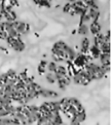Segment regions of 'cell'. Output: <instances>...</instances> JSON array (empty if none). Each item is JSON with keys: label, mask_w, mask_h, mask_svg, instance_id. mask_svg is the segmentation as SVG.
<instances>
[{"label": "cell", "mask_w": 111, "mask_h": 125, "mask_svg": "<svg viewBox=\"0 0 111 125\" xmlns=\"http://www.w3.org/2000/svg\"><path fill=\"white\" fill-rule=\"evenodd\" d=\"M13 26L16 29L17 33L19 35L25 34L29 31V25L27 23H25V22H22V21H17L16 20V21L13 22Z\"/></svg>", "instance_id": "1"}, {"label": "cell", "mask_w": 111, "mask_h": 125, "mask_svg": "<svg viewBox=\"0 0 111 125\" xmlns=\"http://www.w3.org/2000/svg\"><path fill=\"white\" fill-rule=\"evenodd\" d=\"M57 82V85H58V88L61 89V90H65L66 87L71 83V78L69 76H64L62 78H60L59 80L56 81Z\"/></svg>", "instance_id": "2"}, {"label": "cell", "mask_w": 111, "mask_h": 125, "mask_svg": "<svg viewBox=\"0 0 111 125\" xmlns=\"http://www.w3.org/2000/svg\"><path fill=\"white\" fill-rule=\"evenodd\" d=\"M39 96H42L44 98H54V97H57L58 94H57V92H55L53 90L42 88L41 91L39 92Z\"/></svg>", "instance_id": "3"}, {"label": "cell", "mask_w": 111, "mask_h": 125, "mask_svg": "<svg viewBox=\"0 0 111 125\" xmlns=\"http://www.w3.org/2000/svg\"><path fill=\"white\" fill-rule=\"evenodd\" d=\"M87 54H89L92 59H99V56H100V54H101V52H100V50H99V47H97L95 45H92V46H90Z\"/></svg>", "instance_id": "4"}, {"label": "cell", "mask_w": 111, "mask_h": 125, "mask_svg": "<svg viewBox=\"0 0 111 125\" xmlns=\"http://www.w3.org/2000/svg\"><path fill=\"white\" fill-rule=\"evenodd\" d=\"M88 29L93 35H97V34H99L100 32H101V26H100V24L98 22H91L89 25V27H88Z\"/></svg>", "instance_id": "5"}, {"label": "cell", "mask_w": 111, "mask_h": 125, "mask_svg": "<svg viewBox=\"0 0 111 125\" xmlns=\"http://www.w3.org/2000/svg\"><path fill=\"white\" fill-rule=\"evenodd\" d=\"M99 60L101 62V66H110V54L101 53L99 56Z\"/></svg>", "instance_id": "6"}, {"label": "cell", "mask_w": 111, "mask_h": 125, "mask_svg": "<svg viewBox=\"0 0 111 125\" xmlns=\"http://www.w3.org/2000/svg\"><path fill=\"white\" fill-rule=\"evenodd\" d=\"M90 48V41L88 38H84L81 42V54H87Z\"/></svg>", "instance_id": "7"}, {"label": "cell", "mask_w": 111, "mask_h": 125, "mask_svg": "<svg viewBox=\"0 0 111 125\" xmlns=\"http://www.w3.org/2000/svg\"><path fill=\"white\" fill-rule=\"evenodd\" d=\"M55 73L60 75V76H67L68 75V71H67V67L66 66H63V65H57V68H56V71Z\"/></svg>", "instance_id": "8"}, {"label": "cell", "mask_w": 111, "mask_h": 125, "mask_svg": "<svg viewBox=\"0 0 111 125\" xmlns=\"http://www.w3.org/2000/svg\"><path fill=\"white\" fill-rule=\"evenodd\" d=\"M99 50L101 53L110 54V42H105L99 46Z\"/></svg>", "instance_id": "9"}, {"label": "cell", "mask_w": 111, "mask_h": 125, "mask_svg": "<svg viewBox=\"0 0 111 125\" xmlns=\"http://www.w3.org/2000/svg\"><path fill=\"white\" fill-rule=\"evenodd\" d=\"M85 118H86V114H85V111H84V110L77 112V114H76V115L73 117V119H75V120H76V121H78L79 123L83 122V121L85 120Z\"/></svg>", "instance_id": "10"}, {"label": "cell", "mask_w": 111, "mask_h": 125, "mask_svg": "<svg viewBox=\"0 0 111 125\" xmlns=\"http://www.w3.org/2000/svg\"><path fill=\"white\" fill-rule=\"evenodd\" d=\"M57 68V63L51 61V62H48L47 66H46V72H49V73H55Z\"/></svg>", "instance_id": "11"}, {"label": "cell", "mask_w": 111, "mask_h": 125, "mask_svg": "<svg viewBox=\"0 0 111 125\" xmlns=\"http://www.w3.org/2000/svg\"><path fill=\"white\" fill-rule=\"evenodd\" d=\"M67 46H68V45H67L65 42H63V41H58V42H55V43H54V45H53L52 48H55V49L60 50V51H64Z\"/></svg>", "instance_id": "12"}, {"label": "cell", "mask_w": 111, "mask_h": 125, "mask_svg": "<svg viewBox=\"0 0 111 125\" xmlns=\"http://www.w3.org/2000/svg\"><path fill=\"white\" fill-rule=\"evenodd\" d=\"M47 63L48 62L45 61V60H42L41 62H40V64L38 66V72L39 74H44L46 73V66H47Z\"/></svg>", "instance_id": "13"}, {"label": "cell", "mask_w": 111, "mask_h": 125, "mask_svg": "<svg viewBox=\"0 0 111 125\" xmlns=\"http://www.w3.org/2000/svg\"><path fill=\"white\" fill-rule=\"evenodd\" d=\"M45 78L47 80L48 83L50 84H54L56 82V78H55V73H49V72H46L45 74Z\"/></svg>", "instance_id": "14"}, {"label": "cell", "mask_w": 111, "mask_h": 125, "mask_svg": "<svg viewBox=\"0 0 111 125\" xmlns=\"http://www.w3.org/2000/svg\"><path fill=\"white\" fill-rule=\"evenodd\" d=\"M89 32V29L88 26L86 24H80L79 28H78V34H81V35H86Z\"/></svg>", "instance_id": "15"}, {"label": "cell", "mask_w": 111, "mask_h": 125, "mask_svg": "<svg viewBox=\"0 0 111 125\" xmlns=\"http://www.w3.org/2000/svg\"><path fill=\"white\" fill-rule=\"evenodd\" d=\"M34 2L41 7H50V3L48 1H38V0H35Z\"/></svg>", "instance_id": "16"}, {"label": "cell", "mask_w": 111, "mask_h": 125, "mask_svg": "<svg viewBox=\"0 0 111 125\" xmlns=\"http://www.w3.org/2000/svg\"><path fill=\"white\" fill-rule=\"evenodd\" d=\"M63 11L64 12H70L71 11V3H66L63 7Z\"/></svg>", "instance_id": "17"}, {"label": "cell", "mask_w": 111, "mask_h": 125, "mask_svg": "<svg viewBox=\"0 0 111 125\" xmlns=\"http://www.w3.org/2000/svg\"><path fill=\"white\" fill-rule=\"evenodd\" d=\"M70 125H81V123H79L78 121L72 118V119H70Z\"/></svg>", "instance_id": "18"}, {"label": "cell", "mask_w": 111, "mask_h": 125, "mask_svg": "<svg viewBox=\"0 0 111 125\" xmlns=\"http://www.w3.org/2000/svg\"><path fill=\"white\" fill-rule=\"evenodd\" d=\"M1 6H2V1H0V10H1Z\"/></svg>", "instance_id": "19"}, {"label": "cell", "mask_w": 111, "mask_h": 125, "mask_svg": "<svg viewBox=\"0 0 111 125\" xmlns=\"http://www.w3.org/2000/svg\"><path fill=\"white\" fill-rule=\"evenodd\" d=\"M61 125H65V124H64V123H63V124H61Z\"/></svg>", "instance_id": "20"}]
</instances>
